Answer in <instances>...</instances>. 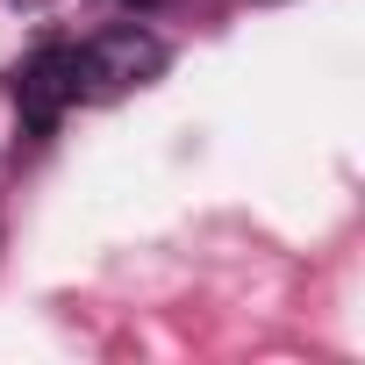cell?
Returning a JSON list of instances; mask_svg holds the SVG:
<instances>
[{
	"label": "cell",
	"mask_w": 365,
	"mask_h": 365,
	"mask_svg": "<svg viewBox=\"0 0 365 365\" xmlns=\"http://www.w3.org/2000/svg\"><path fill=\"white\" fill-rule=\"evenodd\" d=\"M158 72H165V43H158L150 29H136V22L101 29L93 43H72L79 101H115V93H129V86H143V79H158Z\"/></svg>",
	"instance_id": "6da1fadb"
},
{
	"label": "cell",
	"mask_w": 365,
	"mask_h": 365,
	"mask_svg": "<svg viewBox=\"0 0 365 365\" xmlns=\"http://www.w3.org/2000/svg\"><path fill=\"white\" fill-rule=\"evenodd\" d=\"M79 101V79H72V43H43L36 58H22V72H15V108H22V122L43 136V129H58V115Z\"/></svg>",
	"instance_id": "7a4b0ae2"
},
{
	"label": "cell",
	"mask_w": 365,
	"mask_h": 365,
	"mask_svg": "<svg viewBox=\"0 0 365 365\" xmlns=\"http://www.w3.org/2000/svg\"><path fill=\"white\" fill-rule=\"evenodd\" d=\"M15 8H43V0H15Z\"/></svg>",
	"instance_id": "3957f363"
},
{
	"label": "cell",
	"mask_w": 365,
	"mask_h": 365,
	"mask_svg": "<svg viewBox=\"0 0 365 365\" xmlns=\"http://www.w3.org/2000/svg\"><path fill=\"white\" fill-rule=\"evenodd\" d=\"M143 8H150V0H143Z\"/></svg>",
	"instance_id": "277c9868"
}]
</instances>
